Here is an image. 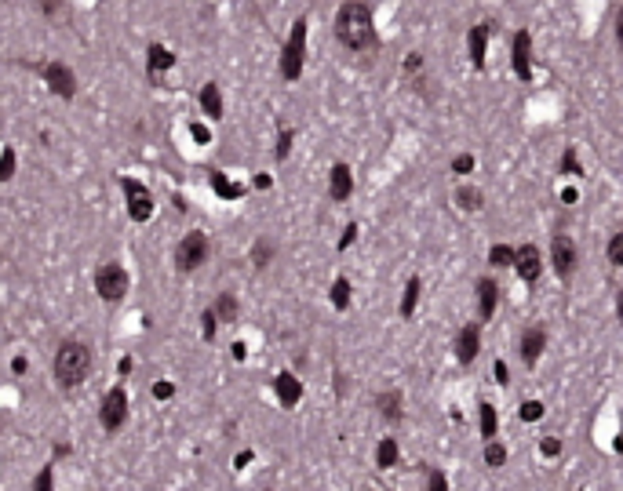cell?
<instances>
[{
  "mask_svg": "<svg viewBox=\"0 0 623 491\" xmlns=\"http://www.w3.org/2000/svg\"><path fill=\"white\" fill-rule=\"evenodd\" d=\"M212 186L219 189V197H226V200H234V197H241V186H230L226 178L219 175V171H212Z\"/></svg>",
  "mask_w": 623,
  "mask_h": 491,
  "instance_id": "31",
  "label": "cell"
},
{
  "mask_svg": "<svg viewBox=\"0 0 623 491\" xmlns=\"http://www.w3.org/2000/svg\"><path fill=\"white\" fill-rule=\"evenodd\" d=\"M88 371H92V350H88L84 342H77V339L62 342L59 353H55V379H59V386L73 390V386H81L88 379Z\"/></svg>",
  "mask_w": 623,
  "mask_h": 491,
  "instance_id": "2",
  "label": "cell"
},
{
  "mask_svg": "<svg viewBox=\"0 0 623 491\" xmlns=\"http://www.w3.org/2000/svg\"><path fill=\"white\" fill-rule=\"evenodd\" d=\"M511 66H514V73H518V81H532V36H529V30H518V33H514Z\"/></svg>",
  "mask_w": 623,
  "mask_h": 491,
  "instance_id": "11",
  "label": "cell"
},
{
  "mask_svg": "<svg viewBox=\"0 0 623 491\" xmlns=\"http://www.w3.org/2000/svg\"><path fill=\"white\" fill-rule=\"evenodd\" d=\"M201 320H205V324H201V331H205V339H215V324H219V317H215V309H208V313L201 317Z\"/></svg>",
  "mask_w": 623,
  "mask_h": 491,
  "instance_id": "39",
  "label": "cell"
},
{
  "mask_svg": "<svg viewBox=\"0 0 623 491\" xmlns=\"http://www.w3.org/2000/svg\"><path fill=\"white\" fill-rule=\"evenodd\" d=\"M201 109H205L212 121H223V95H219V87H215V84L201 87Z\"/></svg>",
  "mask_w": 623,
  "mask_h": 491,
  "instance_id": "21",
  "label": "cell"
},
{
  "mask_svg": "<svg viewBox=\"0 0 623 491\" xmlns=\"http://www.w3.org/2000/svg\"><path fill=\"white\" fill-rule=\"evenodd\" d=\"M576 258H580V251H576V240L572 237L558 233L551 240V266H554L558 280H565V284L572 280V273H576Z\"/></svg>",
  "mask_w": 623,
  "mask_h": 491,
  "instance_id": "6",
  "label": "cell"
},
{
  "mask_svg": "<svg viewBox=\"0 0 623 491\" xmlns=\"http://www.w3.org/2000/svg\"><path fill=\"white\" fill-rule=\"evenodd\" d=\"M215 317H219L223 324H230V320L237 317V299H234L230 291H226V295H219V302H215Z\"/></svg>",
  "mask_w": 623,
  "mask_h": 491,
  "instance_id": "27",
  "label": "cell"
},
{
  "mask_svg": "<svg viewBox=\"0 0 623 491\" xmlns=\"http://www.w3.org/2000/svg\"><path fill=\"white\" fill-rule=\"evenodd\" d=\"M427 491H449V477H445V470H438V466L427 470Z\"/></svg>",
  "mask_w": 623,
  "mask_h": 491,
  "instance_id": "30",
  "label": "cell"
},
{
  "mask_svg": "<svg viewBox=\"0 0 623 491\" xmlns=\"http://www.w3.org/2000/svg\"><path fill=\"white\" fill-rule=\"evenodd\" d=\"M248 462H252V451H241V455H237V470H245Z\"/></svg>",
  "mask_w": 623,
  "mask_h": 491,
  "instance_id": "48",
  "label": "cell"
},
{
  "mask_svg": "<svg viewBox=\"0 0 623 491\" xmlns=\"http://www.w3.org/2000/svg\"><path fill=\"white\" fill-rule=\"evenodd\" d=\"M99 419H103V430H106V433H117L121 426H124V419H128V393L113 386V390L103 397V411H99Z\"/></svg>",
  "mask_w": 623,
  "mask_h": 491,
  "instance_id": "8",
  "label": "cell"
},
{
  "mask_svg": "<svg viewBox=\"0 0 623 491\" xmlns=\"http://www.w3.org/2000/svg\"><path fill=\"white\" fill-rule=\"evenodd\" d=\"M481 353V324H463L456 335V360L460 364H474Z\"/></svg>",
  "mask_w": 623,
  "mask_h": 491,
  "instance_id": "12",
  "label": "cell"
},
{
  "mask_svg": "<svg viewBox=\"0 0 623 491\" xmlns=\"http://www.w3.org/2000/svg\"><path fill=\"white\" fill-rule=\"evenodd\" d=\"M489 25L485 22H478V25H470L467 30V55H470V66L474 70H481L485 66V51H489Z\"/></svg>",
  "mask_w": 623,
  "mask_h": 491,
  "instance_id": "14",
  "label": "cell"
},
{
  "mask_svg": "<svg viewBox=\"0 0 623 491\" xmlns=\"http://www.w3.org/2000/svg\"><path fill=\"white\" fill-rule=\"evenodd\" d=\"M456 204H460V211H481V204H485V193H481V186L463 182L460 189H456Z\"/></svg>",
  "mask_w": 623,
  "mask_h": 491,
  "instance_id": "19",
  "label": "cell"
},
{
  "mask_svg": "<svg viewBox=\"0 0 623 491\" xmlns=\"http://www.w3.org/2000/svg\"><path fill=\"white\" fill-rule=\"evenodd\" d=\"M518 415H521V422H536V419H543V404L540 400H525Z\"/></svg>",
  "mask_w": 623,
  "mask_h": 491,
  "instance_id": "33",
  "label": "cell"
},
{
  "mask_svg": "<svg viewBox=\"0 0 623 491\" xmlns=\"http://www.w3.org/2000/svg\"><path fill=\"white\" fill-rule=\"evenodd\" d=\"M354 237H358V226L350 222L347 229H343V237H339V251H343V248H350V244H354Z\"/></svg>",
  "mask_w": 623,
  "mask_h": 491,
  "instance_id": "43",
  "label": "cell"
},
{
  "mask_svg": "<svg viewBox=\"0 0 623 491\" xmlns=\"http://www.w3.org/2000/svg\"><path fill=\"white\" fill-rule=\"evenodd\" d=\"M172 393H175L172 382H157V386H154V397H157V400H168Z\"/></svg>",
  "mask_w": 623,
  "mask_h": 491,
  "instance_id": "44",
  "label": "cell"
},
{
  "mask_svg": "<svg viewBox=\"0 0 623 491\" xmlns=\"http://www.w3.org/2000/svg\"><path fill=\"white\" fill-rule=\"evenodd\" d=\"M605 255H609V262H613V266L623 269V233H613V240H609Z\"/></svg>",
  "mask_w": 623,
  "mask_h": 491,
  "instance_id": "32",
  "label": "cell"
},
{
  "mask_svg": "<svg viewBox=\"0 0 623 491\" xmlns=\"http://www.w3.org/2000/svg\"><path fill=\"white\" fill-rule=\"evenodd\" d=\"M470 171H474V157H470V153L452 157V175H470Z\"/></svg>",
  "mask_w": 623,
  "mask_h": 491,
  "instance_id": "36",
  "label": "cell"
},
{
  "mask_svg": "<svg viewBox=\"0 0 623 491\" xmlns=\"http://www.w3.org/2000/svg\"><path fill=\"white\" fill-rule=\"evenodd\" d=\"M401 404H405V397H401L398 390H383V393L376 397V408H379V415H383L387 422H401V419H405V408H401Z\"/></svg>",
  "mask_w": 623,
  "mask_h": 491,
  "instance_id": "18",
  "label": "cell"
},
{
  "mask_svg": "<svg viewBox=\"0 0 623 491\" xmlns=\"http://www.w3.org/2000/svg\"><path fill=\"white\" fill-rule=\"evenodd\" d=\"M128 269L124 266H117V262H106V266H99V273H95V291H99V299L103 302H121L124 295H128Z\"/></svg>",
  "mask_w": 623,
  "mask_h": 491,
  "instance_id": "4",
  "label": "cell"
},
{
  "mask_svg": "<svg viewBox=\"0 0 623 491\" xmlns=\"http://www.w3.org/2000/svg\"><path fill=\"white\" fill-rule=\"evenodd\" d=\"M336 41L347 51H372L379 44L372 8L365 0H343L336 11Z\"/></svg>",
  "mask_w": 623,
  "mask_h": 491,
  "instance_id": "1",
  "label": "cell"
},
{
  "mask_svg": "<svg viewBox=\"0 0 623 491\" xmlns=\"http://www.w3.org/2000/svg\"><path fill=\"white\" fill-rule=\"evenodd\" d=\"M208 262V237L205 233H186L179 244H175V266L183 269V273H194Z\"/></svg>",
  "mask_w": 623,
  "mask_h": 491,
  "instance_id": "5",
  "label": "cell"
},
{
  "mask_svg": "<svg viewBox=\"0 0 623 491\" xmlns=\"http://www.w3.org/2000/svg\"><path fill=\"white\" fill-rule=\"evenodd\" d=\"M616 313H620V320H623V291H620V299H616Z\"/></svg>",
  "mask_w": 623,
  "mask_h": 491,
  "instance_id": "50",
  "label": "cell"
},
{
  "mask_svg": "<svg viewBox=\"0 0 623 491\" xmlns=\"http://www.w3.org/2000/svg\"><path fill=\"white\" fill-rule=\"evenodd\" d=\"M33 4H37L41 15H59V8L66 4V0H33Z\"/></svg>",
  "mask_w": 623,
  "mask_h": 491,
  "instance_id": "38",
  "label": "cell"
},
{
  "mask_svg": "<svg viewBox=\"0 0 623 491\" xmlns=\"http://www.w3.org/2000/svg\"><path fill=\"white\" fill-rule=\"evenodd\" d=\"M398 459H401L398 441H394V437H383L379 448H376V466H379V470H394V466H398Z\"/></svg>",
  "mask_w": 623,
  "mask_h": 491,
  "instance_id": "20",
  "label": "cell"
},
{
  "mask_svg": "<svg viewBox=\"0 0 623 491\" xmlns=\"http://www.w3.org/2000/svg\"><path fill=\"white\" fill-rule=\"evenodd\" d=\"M274 390H277V400H281L285 408H296L303 400V382L296 379V375H288V371H281L274 379Z\"/></svg>",
  "mask_w": 623,
  "mask_h": 491,
  "instance_id": "17",
  "label": "cell"
},
{
  "mask_svg": "<svg viewBox=\"0 0 623 491\" xmlns=\"http://www.w3.org/2000/svg\"><path fill=\"white\" fill-rule=\"evenodd\" d=\"M518 350H521V360H525V368H536V360H540L543 350H547V331H543V328H525V331H521Z\"/></svg>",
  "mask_w": 623,
  "mask_h": 491,
  "instance_id": "13",
  "label": "cell"
},
{
  "mask_svg": "<svg viewBox=\"0 0 623 491\" xmlns=\"http://www.w3.org/2000/svg\"><path fill=\"white\" fill-rule=\"evenodd\" d=\"M419 295H423V280H419V277H409V284H405V295H401V317H405V320L416 313Z\"/></svg>",
  "mask_w": 623,
  "mask_h": 491,
  "instance_id": "23",
  "label": "cell"
},
{
  "mask_svg": "<svg viewBox=\"0 0 623 491\" xmlns=\"http://www.w3.org/2000/svg\"><path fill=\"white\" fill-rule=\"evenodd\" d=\"M33 491H55V470H52V466H44L41 473H37Z\"/></svg>",
  "mask_w": 623,
  "mask_h": 491,
  "instance_id": "34",
  "label": "cell"
},
{
  "mask_svg": "<svg viewBox=\"0 0 623 491\" xmlns=\"http://www.w3.org/2000/svg\"><path fill=\"white\" fill-rule=\"evenodd\" d=\"M332 306H336V309H347V306H350V280H347V277H336V284H332Z\"/></svg>",
  "mask_w": 623,
  "mask_h": 491,
  "instance_id": "28",
  "label": "cell"
},
{
  "mask_svg": "<svg viewBox=\"0 0 623 491\" xmlns=\"http://www.w3.org/2000/svg\"><path fill=\"white\" fill-rule=\"evenodd\" d=\"M514 269H518V277L525 280V284H536V280H540V273H543V255H540L536 244H521V248H514Z\"/></svg>",
  "mask_w": 623,
  "mask_h": 491,
  "instance_id": "9",
  "label": "cell"
},
{
  "mask_svg": "<svg viewBox=\"0 0 623 491\" xmlns=\"http://www.w3.org/2000/svg\"><path fill=\"white\" fill-rule=\"evenodd\" d=\"M121 189H124V197H128V215L135 222H146V218L154 215V193L143 182H135V178H121Z\"/></svg>",
  "mask_w": 623,
  "mask_h": 491,
  "instance_id": "7",
  "label": "cell"
},
{
  "mask_svg": "<svg viewBox=\"0 0 623 491\" xmlns=\"http://www.w3.org/2000/svg\"><path fill=\"white\" fill-rule=\"evenodd\" d=\"M288 146H292V132L285 127L281 138H277V153H274V157H277V160H285V157H288Z\"/></svg>",
  "mask_w": 623,
  "mask_h": 491,
  "instance_id": "40",
  "label": "cell"
},
{
  "mask_svg": "<svg viewBox=\"0 0 623 491\" xmlns=\"http://www.w3.org/2000/svg\"><path fill=\"white\" fill-rule=\"evenodd\" d=\"M26 368H30V364H26V357H15V360H11V371H15V375H22Z\"/></svg>",
  "mask_w": 623,
  "mask_h": 491,
  "instance_id": "45",
  "label": "cell"
},
{
  "mask_svg": "<svg viewBox=\"0 0 623 491\" xmlns=\"http://www.w3.org/2000/svg\"><path fill=\"white\" fill-rule=\"evenodd\" d=\"M489 262H492L496 269H503V266H514V248H511V244H492V251H489Z\"/></svg>",
  "mask_w": 623,
  "mask_h": 491,
  "instance_id": "26",
  "label": "cell"
},
{
  "mask_svg": "<svg viewBox=\"0 0 623 491\" xmlns=\"http://www.w3.org/2000/svg\"><path fill=\"white\" fill-rule=\"evenodd\" d=\"M576 197H580L576 189H562V200H565V204H576Z\"/></svg>",
  "mask_w": 623,
  "mask_h": 491,
  "instance_id": "49",
  "label": "cell"
},
{
  "mask_svg": "<svg viewBox=\"0 0 623 491\" xmlns=\"http://www.w3.org/2000/svg\"><path fill=\"white\" fill-rule=\"evenodd\" d=\"M616 41H620V48H623V8L616 11Z\"/></svg>",
  "mask_w": 623,
  "mask_h": 491,
  "instance_id": "46",
  "label": "cell"
},
{
  "mask_svg": "<svg viewBox=\"0 0 623 491\" xmlns=\"http://www.w3.org/2000/svg\"><path fill=\"white\" fill-rule=\"evenodd\" d=\"M562 175H583V164H580V153H576V146H569L565 153H562Z\"/></svg>",
  "mask_w": 623,
  "mask_h": 491,
  "instance_id": "29",
  "label": "cell"
},
{
  "mask_svg": "<svg viewBox=\"0 0 623 491\" xmlns=\"http://www.w3.org/2000/svg\"><path fill=\"white\" fill-rule=\"evenodd\" d=\"M540 455L543 459H558V455H562V441H558V437H543V441H540Z\"/></svg>",
  "mask_w": 623,
  "mask_h": 491,
  "instance_id": "35",
  "label": "cell"
},
{
  "mask_svg": "<svg viewBox=\"0 0 623 491\" xmlns=\"http://www.w3.org/2000/svg\"><path fill=\"white\" fill-rule=\"evenodd\" d=\"M270 255H274V248H270V244H256V251H252V258H256V266H266V262H270Z\"/></svg>",
  "mask_w": 623,
  "mask_h": 491,
  "instance_id": "41",
  "label": "cell"
},
{
  "mask_svg": "<svg viewBox=\"0 0 623 491\" xmlns=\"http://www.w3.org/2000/svg\"><path fill=\"white\" fill-rule=\"evenodd\" d=\"M350 193H354L350 167H347V164H336L332 175H328V197H332V200H350Z\"/></svg>",
  "mask_w": 623,
  "mask_h": 491,
  "instance_id": "16",
  "label": "cell"
},
{
  "mask_svg": "<svg viewBox=\"0 0 623 491\" xmlns=\"http://www.w3.org/2000/svg\"><path fill=\"white\" fill-rule=\"evenodd\" d=\"M507 459H511V451H507V444H500V441H485V451H481V462H485L489 470H500V466H507Z\"/></svg>",
  "mask_w": 623,
  "mask_h": 491,
  "instance_id": "25",
  "label": "cell"
},
{
  "mask_svg": "<svg viewBox=\"0 0 623 491\" xmlns=\"http://www.w3.org/2000/svg\"><path fill=\"white\" fill-rule=\"evenodd\" d=\"M496 426H500V419H496V408L489 404V400H481V408H478V430H481V441H496Z\"/></svg>",
  "mask_w": 623,
  "mask_h": 491,
  "instance_id": "22",
  "label": "cell"
},
{
  "mask_svg": "<svg viewBox=\"0 0 623 491\" xmlns=\"http://www.w3.org/2000/svg\"><path fill=\"white\" fill-rule=\"evenodd\" d=\"M474 291H478V313H481V324H485V320H492L496 302H500V284H496L492 277H481Z\"/></svg>",
  "mask_w": 623,
  "mask_h": 491,
  "instance_id": "15",
  "label": "cell"
},
{
  "mask_svg": "<svg viewBox=\"0 0 623 491\" xmlns=\"http://www.w3.org/2000/svg\"><path fill=\"white\" fill-rule=\"evenodd\" d=\"M41 73H44V81H48V87H52L55 95H62V98L77 95V76H73V70L66 66V62H48Z\"/></svg>",
  "mask_w": 623,
  "mask_h": 491,
  "instance_id": "10",
  "label": "cell"
},
{
  "mask_svg": "<svg viewBox=\"0 0 623 491\" xmlns=\"http://www.w3.org/2000/svg\"><path fill=\"white\" fill-rule=\"evenodd\" d=\"M146 62H150V70H157V73H164V70H172L175 66V55L164 44H150L146 48Z\"/></svg>",
  "mask_w": 623,
  "mask_h": 491,
  "instance_id": "24",
  "label": "cell"
},
{
  "mask_svg": "<svg viewBox=\"0 0 623 491\" xmlns=\"http://www.w3.org/2000/svg\"><path fill=\"white\" fill-rule=\"evenodd\" d=\"M11 175H15V149H4V157H0V178L8 182Z\"/></svg>",
  "mask_w": 623,
  "mask_h": 491,
  "instance_id": "37",
  "label": "cell"
},
{
  "mask_svg": "<svg viewBox=\"0 0 623 491\" xmlns=\"http://www.w3.org/2000/svg\"><path fill=\"white\" fill-rule=\"evenodd\" d=\"M303 66H307V19H296V25H292V33L285 41V51H281L285 81H299Z\"/></svg>",
  "mask_w": 623,
  "mask_h": 491,
  "instance_id": "3",
  "label": "cell"
},
{
  "mask_svg": "<svg viewBox=\"0 0 623 491\" xmlns=\"http://www.w3.org/2000/svg\"><path fill=\"white\" fill-rule=\"evenodd\" d=\"M492 371H496V382H500V386H507V382H511V371H507V360H496V364H492Z\"/></svg>",
  "mask_w": 623,
  "mask_h": 491,
  "instance_id": "42",
  "label": "cell"
},
{
  "mask_svg": "<svg viewBox=\"0 0 623 491\" xmlns=\"http://www.w3.org/2000/svg\"><path fill=\"white\" fill-rule=\"evenodd\" d=\"M190 132H194V138H197V142H208V127H201V124H194V127H190Z\"/></svg>",
  "mask_w": 623,
  "mask_h": 491,
  "instance_id": "47",
  "label": "cell"
}]
</instances>
